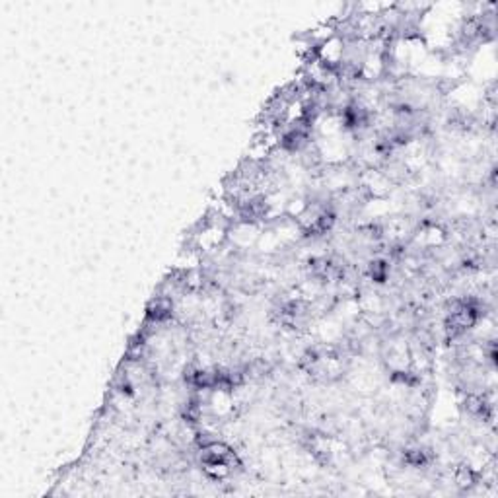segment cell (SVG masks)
<instances>
[{"instance_id":"obj_1","label":"cell","mask_w":498,"mask_h":498,"mask_svg":"<svg viewBox=\"0 0 498 498\" xmlns=\"http://www.w3.org/2000/svg\"><path fill=\"white\" fill-rule=\"evenodd\" d=\"M171 311H173L171 300L166 296H158L148 306V317L152 321H156V323H160V321L169 319L171 317Z\"/></svg>"},{"instance_id":"obj_2","label":"cell","mask_w":498,"mask_h":498,"mask_svg":"<svg viewBox=\"0 0 498 498\" xmlns=\"http://www.w3.org/2000/svg\"><path fill=\"white\" fill-rule=\"evenodd\" d=\"M405 463H409L413 467H422L428 463V457L422 450H409L405 453Z\"/></svg>"},{"instance_id":"obj_3","label":"cell","mask_w":498,"mask_h":498,"mask_svg":"<svg viewBox=\"0 0 498 498\" xmlns=\"http://www.w3.org/2000/svg\"><path fill=\"white\" fill-rule=\"evenodd\" d=\"M455 483L459 486H471L475 483V473L471 467H461L455 475Z\"/></svg>"},{"instance_id":"obj_4","label":"cell","mask_w":498,"mask_h":498,"mask_svg":"<svg viewBox=\"0 0 498 498\" xmlns=\"http://www.w3.org/2000/svg\"><path fill=\"white\" fill-rule=\"evenodd\" d=\"M370 274H372L374 280L383 282V280H385V274H387V265H385V261L372 263V265H370Z\"/></svg>"}]
</instances>
